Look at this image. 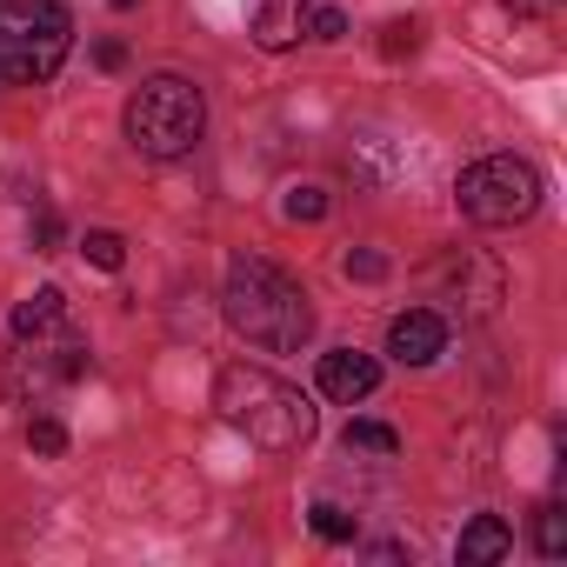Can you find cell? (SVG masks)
I'll list each match as a JSON object with an SVG mask.
<instances>
[{"mask_svg": "<svg viewBox=\"0 0 567 567\" xmlns=\"http://www.w3.org/2000/svg\"><path fill=\"white\" fill-rule=\"evenodd\" d=\"M214 408H220L227 427H240V434H247L254 447H267V454H295V447H308V434H315L308 394L288 388L280 374H267V368H247V361L220 368Z\"/></svg>", "mask_w": 567, "mask_h": 567, "instance_id": "2", "label": "cell"}, {"mask_svg": "<svg viewBox=\"0 0 567 567\" xmlns=\"http://www.w3.org/2000/svg\"><path fill=\"white\" fill-rule=\"evenodd\" d=\"M534 547H540L547 560L567 554V507H560V501H547V507L534 514Z\"/></svg>", "mask_w": 567, "mask_h": 567, "instance_id": "13", "label": "cell"}, {"mask_svg": "<svg viewBox=\"0 0 567 567\" xmlns=\"http://www.w3.org/2000/svg\"><path fill=\"white\" fill-rule=\"evenodd\" d=\"M507 8H527V14H547V8H560V0H507Z\"/></svg>", "mask_w": 567, "mask_h": 567, "instance_id": "24", "label": "cell"}, {"mask_svg": "<svg viewBox=\"0 0 567 567\" xmlns=\"http://www.w3.org/2000/svg\"><path fill=\"white\" fill-rule=\"evenodd\" d=\"M28 240H34V254H54V240H61V214L41 207V214L28 220Z\"/></svg>", "mask_w": 567, "mask_h": 567, "instance_id": "22", "label": "cell"}, {"mask_svg": "<svg viewBox=\"0 0 567 567\" xmlns=\"http://www.w3.org/2000/svg\"><path fill=\"white\" fill-rule=\"evenodd\" d=\"M308 8H315V0H260V8H254V41H260L267 54L295 48V41L308 34Z\"/></svg>", "mask_w": 567, "mask_h": 567, "instance_id": "10", "label": "cell"}, {"mask_svg": "<svg viewBox=\"0 0 567 567\" xmlns=\"http://www.w3.org/2000/svg\"><path fill=\"white\" fill-rule=\"evenodd\" d=\"M114 8H134V0H114Z\"/></svg>", "mask_w": 567, "mask_h": 567, "instance_id": "25", "label": "cell"}, {"mask_svg": "<svg viewBox=\"0 0 567 567\" xmlns=\"http://www.w3.org/2000/svg\"><path fill=\"white\" fill-rule=\"evenodd\" d=\"M441 348H447V321H441L434 308H408V315H394V328H388V354H394L401 368H427V361H441Z\"/></svg>", "mask_w": 567, "mask_h": 567, "instance_id": "8", "label": "cell"}, {"mask_svg": "<svg viewBox=\"0 0 567 567\" xmlns=\"http://www.w3.org/2000/svg\"><path fill=\"white\" fill-rule=\"evenodd\" d=\"M28 447L54 461V454H68V427H61L54 414H34V421H28Z\"/></svg>", "mask_w": 567, "mask_h": 567, "instance_id": "16", "label": "cell"}, {"mask_svg": "<svg viewBox=\"0 0 567 567\" xmlns=\"http://www.w3.org/2000/svg\"><path fill=\"white\" fill-rule=\"evenodd\" d=\"M348 447H368V454H394V447H401V434H394V427H381V421H348Z\"/></svg>", "mask_w": 567, "mask_h": 567, "instance_id": "17", "label": "cell"}, {"mask_svg": "<svg viewBox=\"0 0 567 567\" xmlns=\"http://www.w3.org/2000/svg\"><path fill=\"white\" fill-rule=\"evenodd\" d=\"M94 61H101L107 74H121V68H127V48H121V41H94Z\"/></svg>", "mask_w": 567, "mask_h": 567, "instance_id": "23", "label": "cell"}, {"mask_svg": "<svg viewBox=\"0 0 567 567\" xmlns=\"http://www.w3.org/2000/svg\"><path fill=\"white\" fill-rule=\"evenodd\" d=\"M280 214H288V220H321V214H328V194H321L315 181H301V187H288Z\"/></svg>", "mask_w": 567, "mask_h": 567, "instance_id": "15", "label": "cell"}, {"mask_svg": "<svg viewBox=\"0 0 567 567\" xmlns=\"http://www.w3.org/2000/svg\"><path fill=\"white\" fill-rule=\"evenodd\" d=\"M454 200L474 227H514L540 207V167L520 161V154H487V161L461 167Z\"/></svg>", "mask_w": 567, "mask_h": 567, "instance_id": "5", "label": "cell"}, {"mask_svg": "<svg viewBox=\"0 0 567 567\" xmlns=\"http://www.w3.org/2000/svg\"><path fill=\"white\" fill-rule=\"evenodd\" d=\"M87 374V341L74 321H54V328H34V334H14V348L0 354V388L14 401H34L48 388H68Z\"/></svg>", "mask_w": 567, "mask_h": 567, "instance_id": "6", "label": "cell"}, {"mask_svg": "<svg viewBox=\"0 0 567 567\" xmlns=\"http://www.w3.org/2000/svg\"><path fill=\"white\" fill-rule=\"evenodd\" d=\"M227 328L247 341V348H267V354H295L308 334H315V308H308V288L288 274V267H274L260 254H240L227 267Z\"/></svg>", "mask_w": 567, "mask_h": 567, "instance_id": "1", "label": "cell"}, {"mask_svg": "<svg viewBox=\"0 0 567 567\" xmlns=\"http://www.w3.org/2000/svg\"><path fill=\"white\" fill-rule=\"evenodd\" d=\"M81 254H87V260H94V267H107V274H114V267H121V260H127V240H121V234H114V227H94V234H87V240H81Z\"/></svg>", "mask_w": 567, "mask_h": 567, "instance_id": "14", "label": "cell"}, {"mask_svg": "<svg viewBox=\"0 0 567 567\" xmlns=\"http://www.w3.org/2000/svg\"><path fill=\"white\" fill-rule=\"evenodd\" d=\"M74 48V21L61 0H0V81L34 87L54 81Z\"/></svg>", "mask_w": 567, "mask_h": 567, "instance_id": "4", "label": "cell"}, {"mask_svg": "<svg viewBox=\"0 0 567 567\" xmlns=\"http://www.w3.org/2000/svg\"><path fill=\"white\" fill-rule=\"evenodd\" d=\"M414 48H421V21H388L381 54H388V61H401V54H414Z\"/></svg>", "mask_w": 567, "mask_h": 567, "instance_id": "19", "label": "cell"}, {"mask_svg": "<svg viewBox=\"0 0 567 567\" xmlns=\"http://www.w3.org/2000/svg\"><path fill=\"white\" fill-rule=\"evenodd\" d=\"M315 534L341 547V540H354V514H348V507H334V501H315Z\"/></svg>", "mask_w": 567, "mask_h": 567, "instance_id": "18", "label": "cell"}, {"mask_svg": "<svg viewBox=\"0 0 567 567\" xmlns=\"http://www.w3.org/2000/svg\"><path fill=\"white\" fill-rule=\"evenodd\" d=\"M374 388H381V361H374V354H354V348L321 354V394H328V401L354 408V401H368Z\"/></svg>", "mask_w": 567, "mask_h": 567, "instance_id": "9", "label": "cell"}, {"mask_svg": "<svg viewBox=\"0 0 567 567\" xmlns=\"http://www.w3.org/2000/svg\"><path fill=\"white\" fill-rule=\"evenodd\" d=\"M348 280H388V254L381 247H354L348 254Z\"/></svg>", "mask_w": 567, "mask_h": 567, "instance_id": "20", "label": "cell"}, {"mask_svg": "<svg viewBox=\"0 0 567 567\" xmlns=\"http://www.w3.org/2000/svg\"><path fill=\"white\" fill-rule=\"evenodd\" d=\"M127 141L147 154V161H181V154H194L200 147V134H207V101H200V87L194 81H181V74H154V81H141L134 94H127Z\"/></svg>", "mask_w": 567, "mask_h": 567, "instance_id": "3", "label": "cell"}, {"mask_svg": "<svg viewBox=\"0 0 567 567\" xmlns=\"http://www.w3.org/2000/svg\"><path fill=\"white\" fill-rule=\"evenodd\" d=\"M54 321H68V295L61 288H34L21 308H14V334H34V328H54Z\"/></svg>", "mask_w": 567, "mask_h": 567, "instance_id": "12", "label": "cell"}, {"mask_svg": "<svg viewBox=\"0 0 567 567\" xmlns=\"http://www.w3.org/2000/svg\"><path fill=\"white\" fill-rule=\"evenodd\" d=\"M427 280H434V301H454L467 315H494V301H501V267L481 254H447L427 267Z\"/></svg>", "mask_w": 567, "mask_h": 567, "instance_id": "7", "label": "cell"}, {"mask_svg": "<svg viewBox=\"0 0 567 567\" xmlns=\"http://www.w3.org/2000/svg\"><path fill=\"white\" fill-rule=\"evenodd\" d=\"M308 34L315 41H341L348 34V14L341 8H308Z\"/></svg>", "mask_w": 567, "mask_h": 567, "instance_id": "21", "label": "cell"}, {"mask_svg": "<svg viewBox=\"0 0 567 567\" xmlns=\"http://www.w3.org/2000/svg\"><path fill=\"white\" fill-rule=\"evenodd\" d=\"M454 554H461V567H494V560H507V554H514V534H507V520H501V514H474V520L461 527Z\"/></svg>", "mask_w": 567, "mask_h": 567, "instance_id": "11", "label": "cell"}]
</instances>
